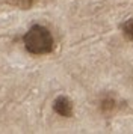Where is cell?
Returning <instances> with one entry per match:
<instances>
[{
	"instance_id": "cell-1",
	"label": "cell",
	"mask_w": 133,
	"mask_h": 134,
	"mask_svg": "<svg viewBox=\"0 0 133 134\" xmlns=\"http://www.w3.org/2000/svg\"><path fill=\"white\" fill-rule=\"evenodd\" d=\"M24 48L30 54H48L54 50V38L45 26L33 24L23 36Z\"/></svg>"
},
{
	"instance_id": "cell-2",
	"label": "cell",
	"mask_w": 133,
	"mask_h": 134,
	"mask_svg": "<svg viewBox=\"0 0 133 134\" xmlns=\"http://www.w3.org/2000/svg\"><path fill=\"white\" fill-rule=\"evenodd\" d=\"M53 110L62 118H71L73 116V101L68 97L60 95L54 99Z\"/></svg>"
},
{
	"instance_id": "cell-3",
	"label": "cell",
	"mask_w": 133,
	"mask_h": 134,
	"mask_svg": "<svg viewBox=\"0 0 133 134\" xmlns=\"http://www.w3.org/2000/svg\"><path fill=\"white\" fill-rule=\"evenodd\" d=\"M118 109V101H116V98L114 95H110V93H106V95H103L101 99H100V110H101L104 115H110V113H114L115 110Z\"/></svg>"
},
{
	"instance_id": "cell-4",
	"label": "cell",
	"mask_w": 133,
	"mask_h": 134,
	"mask_svg": "<svg viewBox=\"0 0 133 134\" xmlns=\"http://www.w3.org/2000/svg\"><path fill=\"white\" fill-rule=\"evenodd\" d=\"M38 2L39 0H6V3H9L11 6H15L18 9H23V11H27L30 8H33Z\"/></svg>"
},
{
	"instance_id": "cell-5",
	"label": "cell",
	"mask_w": 133,
	"mask_h": 134,
	"mask_svg": "<svg viewBox=\"0 0 133 134\" xmlns=\"http://www.w3.org/2000/svg\"><path fill=\"white\" fill-rule=\"evenodd\" d=\"M122 33L129 41H133V18L127 20L126 23L122 24Z\"/></svg>"
}]
</instances>
